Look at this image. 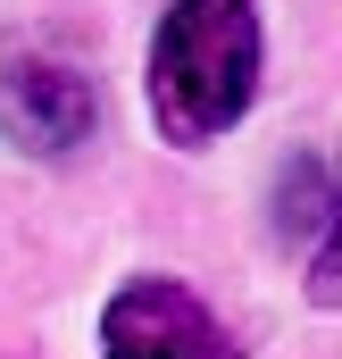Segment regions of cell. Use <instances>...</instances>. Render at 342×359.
<instances>
[{
    "label": "cell",
    "instance_id": "1",
    "mask_svg": "<svg viewBox=\"0 0 342 359\" xmlns=\"http://www.w3.org/2000/svg\"><path fill=\"white\" fill-rule=\"evenodd\" d=\"M151 117L175 151L217 142L259 92V17L251 0H175L151 34Z\"/></svg>",
    "mask_w": 342,
    "mask_h": 359
},
{
    "label": "cell",
    "instance_id": "2",
    "mask_svg": "<svg viewBox=\"0 0 342 359\" xmlns=\"http://www.w3.org/2000/svg\"><path fill=\"white\" fill-rule=\"evenodd\" d=\"M100 126V84L50 50H8L0 59V134L34 159H67Z\"/></svg>",
    "mask_w": 342,
    "mask_h": 359
},
{
    "label": "cell",
    "instance_id": "3",
    "mask_svg": "<svg viewBox=\"0 0 342 359\" xmlns=\"http://www.w3.org/2000/svg\"><path fill=\"white\" fill-rule=\"evenodd\" d=\"M100 359H234V343L184 284L142 276L100 309Z\"/></svg>",
    "mask_w": 342,
    "mask_h": 359
},
{
    "label": "cell",
    "instance_id": "4",
    "mask_svg": "<svg viewBox=\"0 0 342 359\" xmlns=\"http://www.w3.org/2000/svg\"><path fill=\"white\" fill-rule=\"evenodd\" d=\"M334 292H342V276H334V226H326V243H317V268H309V301H317V309H334Z\"/></svg>",
    "mask_w": 342,
    "mask_h": 359
}]
</instances>
